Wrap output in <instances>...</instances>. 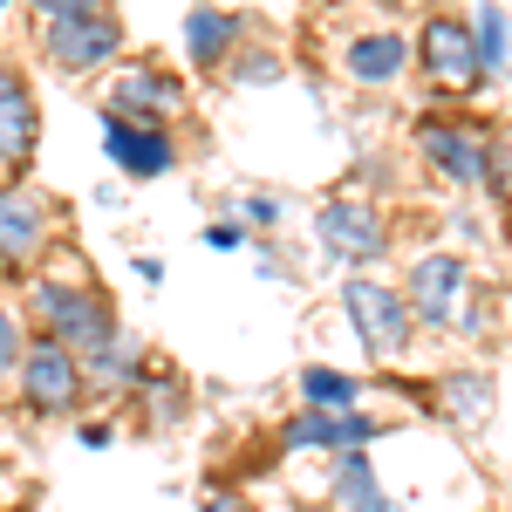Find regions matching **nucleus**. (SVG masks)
Returning <instances> with one entry per match:
<instances>
[{
	"label": "nucleus",
	"mask_w": 512,
	"mask_h": 512,
	"mask_svg": "<svg viewBox=\"0 0 512 512\" xmlns=\"http://www.w3.org/2000/svg\"><path fill=\"white\" fill-rule=\"evenodd\" d=\"M321 239H328L335 253H349V260H376V253H383V226H376V212H362V205H328V212H321Z\"/></svg>",
	"instance_id": "obj_8"
},
{
	"label": "nucleus",
	"mask_w": 512,
	"mask_h": 512,
	"mask_svg": "<svg viewBox=\"0 0 512 512\" xmlns=\"http://www.w3.org/2000/svg\"><path fill=\"white\" fill-rule=\"evenodd\" d=\"M424 151H431V158L444 164L451 178H465V185L485 171V151H478L472 130H444V123H431V130H424Z\"/></svg>",
	"instance_id": "obj_12"
},
{
	"label": "nucleus",
	"mask_w": 512,
	"mask_h": 512,
	"mask_svg": "<svg viewBox=\"0 0 512 512\" xmlns=\"http://www.w3.org/2000/svg\"><path fill=\"white\" fill-rule=\"evenodd\" d=\"M212 512H253L246 499H212Z\"/></svg>",
	"instance_id": "obj_20"
},
{
	"label": "nucleus",
	"mask_w": 512,
	"mask_h": 512,
	"mask_svg": "<svg viewBox=\"0 0 512 512\" xmlns=\"http://www.w3.org/2000/svg\"><path fill=\"white\" fill-rule=\"evenodd\" d=\"M403 62H410V41H403V35H362V41H349V76L355 82H390V76H403Z\"/></svg>",
	"instance_id": "obj_11"
},
{
	"label": "nucleus",
	"mask_w": 512,
	"mask_h": 512,
	"mask_svg": "<svg viewBox=\"0 0 512 512\" xmlns=\"http://www.w3.org/2000/svg\"><path fill=\"white\" fill-rule=\"evenodd\" d=\"M233 35H239V21H233V14H212V7L185 14V41H192V55H198V62H219V55L233 48Z\"/></svg>",
	"instance_id": "obj_13"
},
{
	"label": "nucleus",
	"mask_w": 512,
	"mask_h": 512,
	"mask_svg": "<svg viewBox=\"0 0 512 512\" xmlns=\"http://www.w3.org/2000/svg\"><path fill=\"white\" fill-rule=\"evenodd\" d=\"M472 48H478V69H499V48H506V21H499V7H485V14H478Z\"/></svg>",
	"instance_id": "obj_18"
},
{
	"label": "nucleus",
	"mask_w": 512,
	"mask_h": 512,
	"mask_svg": "<svg viewBox=\"0 0 512 512\" xmlns=\"http://www.w3.org/2000/svg\"><path fill=\"white\" fill-rule=\"evenodd\" d=\"M28 151H35V96L0 62V164H28Z\"/></svg>",
	"instance_id": "obj_6"
},
{
	"label": "nucleus",
	"mask_w": 512,
	"mask_h": 512,
	"mask_svg": "<svg viewBox=\"0 0 512 512\" xmlns=\"http://www.w3.org/2000/svg\"><path fill=\"white\" fill-rule=\"evenodd\" d=\"M301 390H308V403H315L321 417H349V403H355V376H335V369H308L301 376Z\"/></svg>",
	"instance_id": "obj_15"
},
{
	"label": "nucleus",
	"mask_w": 512,
	"mask_h": 512,
	"mask_svg": "<svg viewBox=\"0 0 512 512\" xmlns=\"http://www.w3.org/2000/svg\"><path fill=\"white\" fill-rule=\"evenodd\" d=\"M103 144H110V158H117L123 171H137V178H158L164 164H171V137H164V130L110 123V130H103Z\"/></svg>",
	"instance_id": "obj_9"
},
{
	"label": "nucleus",
	"mask_w": 512,
	"mask_h": 512,
	"mask_svg": "<svg viewBox=\"0 0 512 512\" xmlns=\"http://www.w3.org/2000/svg\"><path fill=\"white\" fill-rule=\"evenodd\" d=\"M158 103H178V82H158V76L117 82V123L123 117H144V110H158Z\"/></svg>",
	"instance_id": "obj_16"
},
{
	"label": "nucleus",
	"mask_w": 512,
	"mask_h": 512,
	"mask_svg": "<svg viewBox=\"0 0 512 512\" xmlns=\"http://www.w3.org/2000/svg\"><path fill=\"white\" fill-rule=\"evenodd\" d=\"M117 48H123L117 14H103V7H48V55L62 69H103V62H117Z\"/></svg>",
	"instance_id": "obj_1"
},
{
	"label": "nucleus",
	"mask_w": 512,
	"mask_h": 512,
	"mask_svg": "<svg viewBox=\"0 0 512 512\" xmlns=\"http://www.w3.org/2000/svg\"><path fill=\"white\" fill-rule=\"evenodd\" d=\"M376 424H362V417H301V424H287V444H369Z\"/></svg>",
	"instance_id": "obj_14"
},
{
	"label": "nucleus",
	"mask_w": 512,
	"mask_h": 512,
	"mask_svg": "<svg viewBox=\"0 0 512 512\" xmlns=\"http://www.w3.org/2000/svg\"><path fill=\"white\" fill-rule=\"evenodd\" d=\"M342 499H349V512H396V506H383V492H376V478H369L362 458L342 465Z\"/></svg>",
	"instance_id": "obj_17"
},
{
	"label": "nucleus",
	"mask_w": 512,
	"mask_h": 512,
	"mask_svg": "<svg viewBox=\"0 0 512 512\" xmlns=\"http://www.w3.org/2000/svg\"><path fill=\"white\" fill-rule=\"evenodd\" d=\"M21 383L35 410H69L82 390V362L62 342H35V349H21Z\"/></svg>",
	"instance_id": "obj_4"
},
{
	"label": "nucleus",
	"mask_w": 512,
	"mask_h": 512,
	"mask_svg": "<svg viewBox=\"0 0 512 512\" xmlns=\"http://www.w3.org/2000/svg\"><path fill=\"white\" fill-rule=\"evenodd\" d=\"M41 315L55 321V335H69L76 349H103V342H117V328H110V308L89 294V287H62V280H41ZM62 342V349H69Z\"/></svg>",
	"instance_id": "obj_2"
},
{
	"label": "nucleus",
	"mask_w": 512,
	"mask_h": 512,
	"mask_svg": "<svg viewBox=\"0 0 512 512\" xmlns=\"http://www.w3.org/2000/svg\"><path fill=\"white\" fill-rule=\"evenodd\" d=\"M342 301H349V315H355V335L376 355H396L410 342V308L396 301V287H383V280H349Z\"/></svg>",
	"instance_id": "obj_3"
},
{
	"label": "nucleus",
	"mask_w": 512,
	"mask_h": 512,
	"mask_svg": "<svg viewBox=\"0 0 512 512\" xmlns=\"http://www.w3.org/2000/svg\"><path fill=\"white\" fill-rule=\"evenodd\" d=\"M410 301H417V315H431V321H451L458 308H465V267L458 260H424L417 267V280H410Z\"/></svg>",
	"instance_id": "obj_7"
},
{
	"label": "nucleus",
	"mask_w": 512,
	"mask_h": 512,
	"mask_svg": "<svg viewBox=\"0 0 512 512\" xmlns=\"http://www.w3.org/2000/svg\"><path fill=\"white\" fill-rule=\"evenodd\" d=\"M424 62H431V76H437V82H451V89L478 82V48H472V28H465V21H444V14H437L431 28H424Z\"/></svg>",
	"instance_id": "obj_5"
},
{
	"label": "nucleus",
	"mask_w": 512,
	"mask_h": 512,
	"mask_svg": "<svg viewBox=\"0 0 512 512\" xmlns=\"http://www.w3.org/2000/svg\"><path fill=\"white\" fill-rule=\"evenodd\" d=\"M41 205L28 192H0V260H35Z\"/></svg>",
	"instance_id": "obj_10"
},
{
	"label": "nucleus",
	"mask_w": 512,
	"mask_h": 512,
	"mask_svg": "<svg viewBox=\"0 0 512 512\" xmlns=\"http://www.w3.org/2000/svg\"><path fill=\"white\" fill-rule=\"evenodd\" d=\"M14 362H21V328H14V315L0 308V376H14Z\"/></svg>",
	"instance_id": "obj_19"
}]
</instances>
